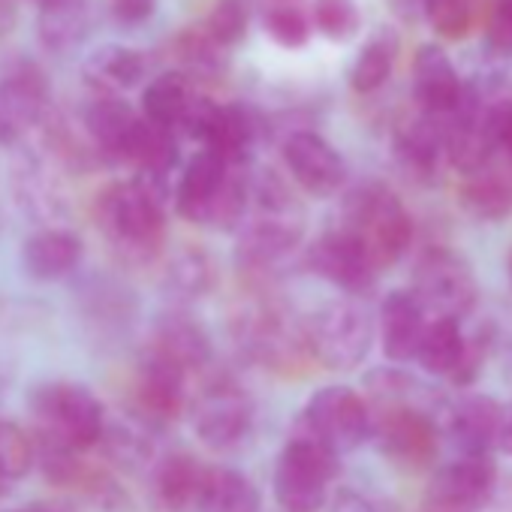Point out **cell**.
Returning a JSON list of instances; mask_svg holds the SVG:
<instances>
[{"instance_id": "6da1fadb", "label": "cell", "mask_w": 512, "mask_h": 512, "mask_svg": "<svg viewBox=\"0 0 512 512\" xmlns=\"http://www.w3.org/2000/svg\"><path fill=\"white\" fill-rule=\"evenodd\" d=\"M305 232L308 214L293 190L269 172L253 178L247 214L235 229V269L253 284L275 281L302 247Z\"/></svg>"}, {"instance_id": "7a4b0ae2", "label": "cell", "mask_w": 512, "mask_h": 512, "mask_svg": "<svg viewBox=\"0 0 512 512\" xmlns=\"http://www.w3.org/2000/svg\"><path fill=\"white\" fill-rule=\"evenodd\" d=\"M94 223L121 256V263L142 266L157 260L166 244V187L160 178L136 175L106 184L94 199Z\"/></svg>"}, {"instance_id": "3957f363", "label": "cell", "mask_w": 512, "mask_h": 512, "mask_svg": "<svg viewBox=\"0 0 512 512\" xmlns=\"http://www.w3.org/2000/svg\"><path fill=\"white\" fill-rule=\"evenodd\" d=\"M247 166L223 163L211 151H199L181 172L175 187V214L193 226L235 232L250 205Z\"/></svg>"}, {"instance_id": "277c9868", "label": "cell", "mask_w": 512, "mask_h": 512, "mask_svg": "<svg viewBox=\"0 0 512 512\" xmlns=\"http://www.w3.org/2000/svg\"><path fill=\"white\" fill-rule=\"evenodd\" d=\"M350 232L374 260L377 272L395 266L413 244V217L392 187L383 181H365L344 196L341 220L335 223Z\"/></svg>"}, {"instance_id": "5b68a950", "label": "cell", "mask_w": 512, "mask_h": 512, "mask_svg": "<svg viewBox=\"0 0 512 512\" xmlns=\"http://www.w3.org/2000/svg\"><path fill=\"white\" fill-rule=\"evenodd\" d=\"M34 437L70 446L76 452L97 449L106 425L103 401L76 380H49L31 392Z\"/></svg>"}, {"instance_id": "8992f818", "label": "cell", "mask_w": 512, "mask_h": 512, "mask_svg": "<svg viewBox=\"0 0 512 512\" xmlns=\"http://www.w3.org/2000/svg\"><path fill=\"white\" fill-rule=\"evenodd\" d=\"M341 473V458L308 431H290L272 476L275 500L284 512H320L329 503L332 482Z\"/></svg>"}, {"instance_id": "52a82bcc", "label": "cell", "mask_w": 512, "mask_h": 512, "mask_svg": "<svg viewBox=\"0 0 512 512\" xmlns=\"http://www.w3.org/2000/svg\"><path fill=\"white\" fill-rule=\"evenodd\" d=\"M235 341L253 362L281 374H296L305 362H314L308 323L296 320V314L275 299L253 302L235 317Z\"/></svg>"}, {"instance_id": "ba28073f", "label": "cell", "mask_w": 512, "mask_h": 512, "mask_svg": "<svg viewBox=\"0 0 512 512\" xmlns=\"http://www.w3.org/2000/svg\"><path fill=\"white\" fill-rule=\"evenodd\" d=\"M187 413L196 437L214 452H229L241 446L256 419L253 398L232 374L205 377L199 389L190 392Z\"/></svg>"}, {"instance_id": "9c48e42d", "label": "cell", "mask_w": 512, "mask_h": 512, "mask_svg": "<svg viewBox=\"0 0 512 512\" xmlns=\"http://www.w3.org/2000/svg\"><path fill=\"white\" fill-rule=\"evenodd\" d=\"M374 317L359 299H335L308 320L311 359L329 371L359 368L374 347Z\"/></svg>"}, {"instance_id": "30bf717a", "label": "cell", "mask_w": 512, "mask_h": 512, "mask_svg": "<svg viewBox=\"0 0 512 512\" xmlns=\"http://www.w3.org/2000/svg\"><path fill=\"white\" fill-rule=\"evenodd\" d=\"M296 428L308 431L341 458L371 440V407L353 386H323L308 398Z\"/></svg>"}, {"instance_id": "8fae6325", "label": "cell", "mask_w": 512, "mask_h": 512, "mask_svg": "<svg viewBox=\"0 0 512 512\" xmlns=\"http://www.w3.org/2000/svg\"><path fill=\"white\" fill-rule=\"evenodd\" d=\"M371 440L386 461L410 473L428 470L440 452V428L419 404L371 407Z\"/></svg>"}, {"instance_id": "7c38bea8", "label": "cell", "mask_w": 512, "mask_h": 512, "mask_svg": "<svg viewBox=\"0 0 512 512\" xmlns=\"http://www.w3.org/2000/svg\"><path fill=\"white\" fill-rule=\"evenodd\" d=\"M428 317L458 320L476 308L479 287L464 256L449 247H431L419 256L410 290Z\"/></svg>"}, {"instance_id": "4fadbf2b", "label": "cell", "mask_w": 512, "mask_h": 512, "mask_svg": "<svg viewBox=\"0 0 512 512\" xmlns=\"http://www.w3.org/2000/svg\"><path fill=\"white\" fill-rule=\"evenodd\" d=\"M305 266L323 278L326 284L338 287L344 296L359 299L374 290L377 284V266L368 256V250L341 226L326 229L314 244L305 250Z\"/></svg>"}, {"instance_id": "5bb4252c", "label": "cell", "mask_w": 512, "mask_h": 512, "mask_svg": "<svg viewBox=\"0 0 512 512\" xmlns=\"http://www.w3.org/2000/svg\"><path fill=\"white\" fill-rule=\"evenodd\" d=\"M290 178L314 199H332L347 184V160L317 130H293L281 145Z\"/></svg>"}, {"instance_id": "9a60e30c", "label": "cell", "mask_w": 512, "mask_h": 512, "mask_svg": "<svg viewBox=\"0 0 512 512\" xmlns=\"http://www.w3.org/2000/svg\"><path fill=\"white\" fill-rule=\"evenodd\" d=\"M494 482L491 455H458L431 476L422 512H476L494 494Z\"/></svg>"}, {"instance_id": "2e32d148", "label": "cell", "mask_w": 512, "mask_h": 512, "mask_svg": "<svg viewBox=\"0 0 512 512\" xmlns=\"http://www.w3.org/2000/svg\"><path fill=\"white\" fill-rule=\"evenodd\" d=\"M133 398L145 422L169 425L187 413L190 374H184L178 365L142 347L139 362H136V377H133Z\"/></svg>"}, {"instance_id": "e0dca14e", "label": "cell", "mask_w": 512, "mask_h": 512, "mask_svg": "<svg viewBox=\"0 0 512 512\" xmlns=\"http://www.w3.org/2000/svg\"><path fill=\"white\" fill-rule=\"evenodd\" d=\"M208 485V464L193 452H166L148 470L151 512H202Z\"/></svg>"}, {"instance_id": "ac0fdd59", "label": "cell", "mask_w": 512, "mask_h": 512, "mask_svg": "<svg viewBox=\"0 0 512 512\" xmlns=\"http://www.w3.org/2000/svg\"><path fill=\"white\" fill-rule=\"evenodd\" d=\"M49 118V88L40 70L22 67L0 79V145L22 142Z\"/></svg>"}, {"instance_id": "d6986e66", "label": "cell", "mask_w": 512, "mask_h": 512, "mask_svg": "<svg viewBox=\"0 0 512 512\" xmlns=\"http://www.w3.org/2000/svg\"><path fill=\"white\" fill-rule=\"evenodd\" d=\"M85 260V241L64 226H43L22 241L19 266L31 281L52 284L76 275Z\"/></svg>"}, {"instance_id": "ffe728a7", "label": "cell", "mask_w": 512, "mask_h": 512, "mask_svg": "<svg viewBox=\"0 0 512 512\" xmlns=\"http://www.w3.org/2000/svg\"><path fill=\"white\" fill-rule=\"evenodd\" d=\"M145 350L163 356L166 362L178 365L184 374H199L211 365L214 359V344L211 335L205 332V326L193 317H187L184 311H169L163 314L148 335Z\"/></svg>"}, {"instance_id": "44dd1931", "label": "cell", "mask_w": 512, "mask_h": 512, "mask_svg": "<svg viewBox=\"0 0 512 512\" xmlns=\"http://www.w3.org/2000/svg\"><path fill=\"white\" fill-rule=\"evenodd\" d=\"M263 133V121L250 106L241 103H229V106H214L211 121L205 127L202 136V151L217 154L223 163L232 166H247L256 142H260Z\"/></svg>"}, {"instance_id": "7402d4cb", "label": "cell", "mask_w": 512, "mask_h": 512, "mask_svg": "<svg viewBox=\"0 0 512 512\" xmlns=\"http://www.w3.org/2000/svg\"><path fill=\"white\" fill-rule=\"evenodd\" d=\"M461 91H464V85H461L449 55L434 43L419 46V52L413 58V97H416L422 115L446 118L458 106Z\"/></svg>"}, {"instance_id": "603a6c76", "label": "cell", "mask_w": 512, "mask_h": 512, "mask_svg": "<svg viewBox=\"0 0 512 512\" xmlns=\"http://www.w3.org/2000/svg\"><path fill=\"white\" fill-rule=\"evenodd\" d=\"M425 323H428V314L419 305V299L410 290H392L380 302V317H377L383 356L395 365L413 362Z\"/></svg>"}, {"instance_id": "cb8c5ba5", "label": "cell", "mask_w": 512, "mask_h": 512, "mask_svg": "<svg viewBox=\"0 0 512 512\" xmlns=\"http://www.w3.org/2000/svg\"><path fill=\"white\" fill-rule=\"evenodd\" d=\"M154 428L151 422H145L142 416H121V419H109L103 425V434L97 440L100 455L127 473H148L154 467L157 455V443H154Z\"/></svg>"}, {"instance_id": "d4e9b609", "label": "cell", "mask_w": 512, "mask_h": 512, "mask_svg": "<svg viewBox=\"0 0 512 512\" xmlns=\"http://www.w3.org/2000/svg\"><path fill=\"white\" fill-rule=\"evenodd\" d=\"M139 121L142 115H136L121 97L97 94V100H91L85 109V133L91 145L115 163H127Z\"/></svg>"}, {"instance_id": "484cf974", "label": "cell", "mask_w": 512, "mask_h": 512, "mask_svg": "<svg viewBox=\"0 0 512 512\" xmlns=\"http://www.w3.org/2000/svg\"><path fill=\"white\" fill-rule=\"evenodd\" d=\"M500 410L503 404H497L491 395H482V392L464 395L461 401L449 407L446 431L461 449V455H488L494 449Z\"/></svg>"}, {"instance_id": "4316f807", "label": "cell", "mask_w": 512, "mask_h": 512, "mask_svg": "<svg viewBox=\"0 0 512 512\" xmlns=\"http://www.w3.org/2000/svg\"><path fill=\"white\" fill-rule=\"evenodd\" d=\"M148 73V58L133 46L106 43L85 61V79L100 97H118V91L136 88Z\"/></svg>"}, {"instance_id": "83f0119b", "label": "cell", "mask_w": 512, "mask_h": 512, "mask_svg": "<svg viewBox=\"0 0 512 512\" xmlns=\"http://www.w3.org/2000/svg\"><path fill=\"white\" fill-rule=\"evenodd\" d=\"M395 157L410 178L434 181L443 160V121L431 115L407 121L395 136Z\"/></svg>"}, {"instance_id": "f1b7e54d", "label": "cell", "mask_w": 512, "mask_h": 512, "mask_svg": "<svg viewBox=\"0 0 512 512\" xmlns=\"http://www.w3.org/2000/svg\"><path fill=\"white\" fill-rule=\"evenodd\" d=\"M163 287L181 305L205 299L217 287V263L199 247H181L166 266Z\"/></svg>"}, {"instance_id": "f546056e", "label": "cell", "mask_w": 512, "mask_h": 512, "mask_svg": "<svg viewBox=\"0 0 512 512\" xmlns=\"http://www.w3.org/2000/svg\"><path fill=\"white\" fill-rule=\"evenodd\" d=\"M461 356H464L461 323L446 317H428L413 362L431 377H452L455 368L461 365Z\"/></svg>"}, {"instance_id": "4dcf8cb0", "label": "cell", "mask_w": 512, "mask_h": 512, "mask_svg": "<svg viewBox=\"0 0 512 512\" xmlns=\"http://www.w3.org/2000/svg\"><path fill=\"white\" fill-rule=\"evenodd\" d=\"M193 97H196V91L184 73H163L154 82H148V88L142 94V118L175 133V130H181V121H184Z\"/></svg>"}, {"instance_id": "1f68e13d", "label": "cell", "mask_w": 512, "mask_h": 512, "mask_svg": "<svg viewBox=\"0 0 512 512\" xmlns=\"http://www.w3.org/2000/svg\"><path fill=\"white\" fill-rule=\"evenodd\" d=\"M91 31V0H43L40 4V40L55 49H73Z\"/></svg>"}, {"instance_id": "d6a6232c", "label": "cell", "mask_w": 512, "mask_h": 512, "mask_svg": "<svg viewBox=\"0 0 512 512\" xmlns=\"http://www.w3.org/2000/svg\"><path fill=\"white\" fill-rule=\"evenodd\" d=\"M202 512H263V491L235 467H208Z\"/></svg>"}, {"instance_id": "836d02e7", "label": "cell", "mask_w": 512, "mask_h": 512, "mask_svg": "<svg viewBox=\"0 0 512 512\" xmlns=\"http://www.w3.org/2000/svg\"><path fill=\"white\" fill-rule=\"evenodd\" d=\"M398 34L392 28H380L356 55V64L350 70V88L356 94H374L386 85V79L395 70L398 61Z\"/></svg>"}, {"instance_id": "e575fe53", "label": "cell", "mask_w": 512, "mask_h": 512, "mask_svg": "<svg viewBox=\"0 0 512 512\" xmlns=\"http://www.w3.org/2000/svg\"><path fill=\"white\" fill-rule=\"evenodd\" d=\"M127 163L136 166L139 175L163 181L175 169V163H178V139H175V133L142 118L139 127H136Z\"/></svg>"}, {"instance_id": "d590c367", "label": "cell", "mask_w": 512, "mask_h": 512, "mask_svg": "<svg viewBox=\"0 0 512 512\" xmlns=\"http://www.w3.org/2000/svg\"><path fill=\"white\" fill-rule=\"evenodd\" d=\"M461 208L482 223H500L512 214V184L500 175H470L458 190Z\"/></svg>"}, {"instance_id": "8d00e7d4", "label": "cell", "mask_w": 512, "mask_h": 512, "mask_svg": "<svg viewBox=\"0 0 512 512\" xmlns=\"http://www.w3.org/2000/svg\"><path fill=\"white\" fill-rule=\"evenodd\" d=\"M34 470V434L13 419H0V497Z\"/></svg>"}, {"instance_id": "74e56055", "label": "cell", "mask_w": 512, "mask_h": 512, "mask_svg": "<svg viewBox=\"0 0 512 512\" xmlns=\"http://www.w3.org/2000/svg\"><path fill=\"white\" fill-rule=\"evenodd\" d=\"M263 25L269 37L284 49H302L311 40V16L302 7V0H269Z\"/></svg>"}, {"instance_id": "f35d334b", "label": "cell", "mask_w": 512, "mask_h": 512, "mask_svg": "<svg viewBox=\"0 0 512 512\" xmlns=\"http://www.w3.org/2000/svg\"><path fill=\"white\" fill-rule=\"evenodd\" d=\"M202 34L217 49H229V46L241 43L247 34V4L244 0H217V4L208 10Z\"/></svg>"}, {"instance_id": "ab89813d", "label": "cell", "mask_w": 512, "mask_h": 512, "mask_svg": "<svg viewBox=\"0 0 512 512\" xmlns=\"http://www.w3.org/2000/svg\"><path fill=\"white\" fill-rule=\"evenodd\" d=\"M223 49H217L202 31H184L175 37L172 43V55L178 58V64H184L187 73H196L199 79L205 76H217L220 67H223V58H220ZM184 73V76H187Z\"/></svg>"}, {"instance_id": "60d3db41", "label": "cell", "mask_w": 512, "mask_h": 512, "mask_svg": "<svg viewBox=\"0 0 512 512\" xmlns=\"http://www.w3.org/2000/svg\"><path fill=\"white\" fill-rule=\"evenodd\" d=\"M311 22L317 25V31L323 37H329L332 43H347L359 34V7L353 0H317Z\"/></svg>"}, {"instance_id": "b9f144b4", "label": "cell", "mask_w": 512, "mask_h": 512, "mask_svg": "<svg viewBox=\"0 0 512 512\" xmlns=\"http://www.w3.org/2000/svg\"><path fill=\"white\" fill-rule=\"evenodd\" d=\"M425 19L440 40H461L473 25V0H422Z\"/></svg>"}, {"instance_id": "7bdbcfd3", "label": "cell", "mask_w": 512, "mask_h": 512, "mask_svg": "<svg viewBox=\"0 0 512 512\" xmlns=\"http://www.w3.org/2000/svg\"><path fill=\"white\" fill-rule=\"evenodd\" d=\"M485 127L491 136L494 151H503L512 160V100L488 103L485 109Z\"/></svg>"}, {"instance_id": "ee69618b", "label": "cell", "mask_w": 512, "mask_h": 512, "mask_svg": "<svg viewBox=\"0 0 512 512\" xmlns=\"http://www.w3.org/2000/svg\"><path fill=\"white\" fill-rule=\"evenodd\" d=\"M488 43L497 55H512V4L497 0L488 19Z\"/></svg>"}, {"instance_id": "f6af8a7d", "label": "cell", "mask_w": 512, "mask_h": 512, "mask_svg": "<svg viewBox=\"0 0 512 512\" xmlns=\"http://www.w3.org/2000/svg\"><path fill=\"white\" fill-rule=\"evenodd\" d=\"M109 13L124 28H139L154 19L157 0H109Z\"/></svg>"}, {"instance_id": "bcb514c9", "label": "cell", "mask_w": 512, "mask_h": 512, "mask_svg": "<svg viewBox=\"0 0 512 512\" xmlns=\"http://www.w3.org/2000/svg\"><path fill=\"white\" fill-rule=\"evenodd\" d=\"M326 512H380V509L359 491H338L326 503Z\"/></svg>"}, {"instance_id": "7dc6e473", "label": "cell", "mask_w": 512, "mask_h": 512, "mask_svg": "<svg viewBox=\"0 0 512 512\" xmlns=\"http://www.w3.org/2000/svg\"><path fill=\"white\" fill-rule=\"evenodd\" d=\"M0 512H76V503L67 497H46V500H31L22 506H10Z\"/></svg>"}, {"instance_id": "c3c4849f", "label": "cell", "mask_w": 512, "mask_h": 512, "mask_svg": "<svg viewBox=\"0 0 512 512\" xmlns=\"http://www.w3.org/2000/svg\"><path fill=\"white\" fill-rule=\"evenodd\" d=\"M494 446L512 458V404H506L500 410V425H497V437H494Z\"/></svg>"}, {"instance_id": "681fc988", "label": "cell", "mask_w": 512, "mask_h": 512, "mask_svg": "<svg viewBox=\"0 0 512 512\" xmlns=\"http://www.w3.org/2000/svg\"><path fill=\"white\" fill-rule=\"evenodd\" d=\"M19 25V0H0V40H7Z\"/></svg>"}, {"instance_id": "f907efd6", "label": "cell", "mask_w": 512, "mask_h": 512, "mask_svg": "<svg viewBox=\"0 0 512 512\" xmlns=\"http://www.w3.org/2000/svg\"><path fill=\"white\" fill-rule=\"evenodd\" d=\"M503 374H506V380L512 383V347L503 353Z\"/></svg>"}, {"instance_id": "816d5d0a", "label": "cell", "mask_w": 512, "mask_h": 512, "mask_svg": "<svg viewBox=\"0 0 512 512\" xmlns=\"http://www.w3.org/2000/svg\"><path fill=\"white\" fill-rule=\"evenodd\" d=\"M4 395H7V380H4V374H0V401H4Z\"/></svg>"}, {"instance_id": "f5cc1de1", "label": "cell", "mask_w": 512, "mask_h": 512, "mask_svg": "<svg viewBox=\"0 0 512 512\" xmlns=\"http://www.w3.org/2000/svg\"><path fill=\"white\" fill-rule=\"evenodd\" d=\"M509 281H512V256H509Z\"/></svg>"}, {"instance_id": "db71d44e", "label": "cell", "mask_w": 512, "mask_h": 512, "mask_svg": "<svg viewBox=\"0 0 512 512\" xmlns=\"http://www.w3.org/2000/svg\"><path fill=\"white\" fill-rule=\"evenodd\" d=\"M34 4H37V7H40V4H43V0H34Z\"/></svg>"}, {"instance_id": "11a10c76", "label": "cell", "mask_w": 512, "mask_h": 512, "mask_svg": "<svg viewBox=\"0 0 512 512\" xmlns=\"http://www.w3.org/2000/svg\"><path fill=\"white\" fill-rule=\"evenodd\" d=\"M509 4H512V0H509Z\"/></svg>"}]
</instances>
